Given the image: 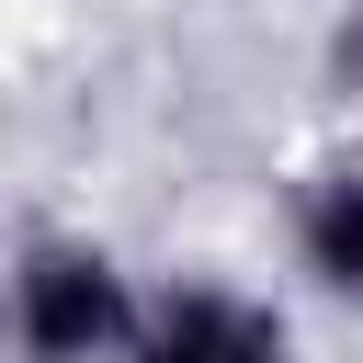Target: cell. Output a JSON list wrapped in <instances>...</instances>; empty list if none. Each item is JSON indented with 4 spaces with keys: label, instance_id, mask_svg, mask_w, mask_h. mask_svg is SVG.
Masks as SVG:
<instances>
[{
    "label": "cell",
    "instance_id": "1",
    "mask_svg": "<svg viewBox=\"0 0 363 363\" xmlns=\"http://www.w3.org/2000/svg\"><path fill=\"white\" fill-rule=\"evenodd\" d=\"M136 295L147 284L91 227H45L0 261V340H11V363H125Z\"/></svg>",
    "mask_w": 363,
    "mask_h": 363
},
{
    "label": "cell",
    "instance_id": "2",
    "mask_svg": "<svg viewBox=\"0 0 363 363\" xmlns=\"http://www.w3.org/2000/svg\"><path fill=\"white\" fill-rule=\"evenodd\" d=\"M125 363H295V329H284V306L261 284L182 272V284H147L136 295Z\"/></svg>",
    "mask_w": 363,
    "mask_h": 363
},
{
    "label": "cell",
    "instance_id": "3",
    "mask_svg": "<svg viewBox=\"0 0 363 363\" xmlns=\"http://www.w3.org/2000/svg\"><path fill=\"white\" fill-rule=\"evenodd\" d=\"M295 272L318 295L363 306V159L306 170V193H295Z\"/></svg>",
    "mask_w": 363,
    "mask_h": 363
},
{
    "label": "cell",
    "instance_id": "4",
    "mask_svg": "<svg viewBox=\"0 0 363 363\" xmlns=\"http://www.w3.org/2000/svg\"><path fill=\"white\" fill-rule=\"evenodd\" d=\"M329 79L363 102V0H352V11H340V34H329Z\"/></svg>",
    "mask_w": 363,
    "mask_h": 363
},
{
    "label": "cell",
    "instance_id": "5",
    "mask_svg": "<svg viewBox=\"0 0 363 363\" xmlns=\"http://www.w3.org/2000/svg\"><path fill=\"white\" fill-rule=\"evenodd\" d=\"M0 363H11V340H0Z\"/></svg>",
    "mask_w": 363,
    "mask_h": 363
}]
</instances>
